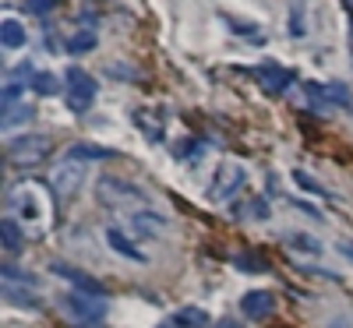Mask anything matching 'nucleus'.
<instances>
[{
  "label": "nucleus",
  "instance_id": "f257e3e1",
  "mask_svg": "<svg viewBox=\"0 0 353 328\" xmlns=\"http://www.w3.org/2000/svg\"><path fill=\"white\" fill-rule=\"evenodd\" d=\"M11 205V219L25 229V236L43 240L53 226V194L39 184V181H21L11 187L8 194Z\"/></svg>",
  "mask_w": 353,
  "mask_h": 328
},
{
  "label": "nucleus",
  "instance_id": "f03ea898",
  "mask_svg": "<svg viewBox=\"0 0 353 328\" xmlns=\"http://www.w3.org/2000/svg\"><path fill=\"white\" fill-rule=\"evenodd\" d=\"M96 198H99V205H106V208H121V212H131V216H138V212H152V198L145 194L141 187L121 181V176H103V181L96 184Z\"/></svg>",
  "mask_w": 353,
  "mask_h": 328
},
{
  "label": "nucleus",
  "instance_id": "7ed1b4c3",
  "mask_svg": "<svg viewBox=\"0 0 353 328\" xmlns=\"http://www.w3.org/2000/svg\"><path fill=\"white\" fill-rule=\"evenodd\" d=\"M50 134H21V138H11L8 141V163L18 166V170H28V166H39L46 156H50Z\"/></svg>",
  "mask_w": 353,
  "mask_h": 328
},
{
  "label": "nucleus",
  "instance_id": "20e7f679",
  "mask_svg": "<svg viewBox=\"0 0 353 328\" xmlns=\"http://www.w3.org/2000/svg\"><path fill=\"white\" fill-rule=\"evenodd\" d=\"M96 92H99V85H96L92 74H85L81 68H71V71H68V92H64V99H68V110H71V113L92 110Z\"/></svg>",
  "mask_w": 353,
  "mask_h": 328
},
{
  "label": "nucleus",
  "instance_id": "39448f33",
  "mask_svg": "<svg viewBox=\"0 0 353 328\" xmlns=\"http://www.w3.org/2000/svg\"><path fill=\"white\" fill-rule=\"evenodd\" d=\"M0 283H4V296H8V300L39 307V296L32 293V289H36V279L28 276V272H21L18 265H11V261H8L4 268H0Z\"/></svg>",
  "mask_w": 353,
  "mask_h": 328
},
{
  "label": "nucleus",
  "instance_id": "423d86ee",
  "mask_svg": "<svg viewBox=\"0 0 353 328\" xmlns=\"http://www.w3.org/2000/svg\"><path fill=\"white\" fill-rule=\"evenodd\" d=\"M50 176H53L50 187H53L57 201H71V198L81 191V184H85V163L64 159V163H57V170H53Z\"/></svg>",
  "mask_w": 353,
  "mask_h": 328
},
{
  "label": "nucleus",
  "instance_id": "0eeeda50",
  "mask_svg": "<svg viewBox=\"0 0 353 328\" xmlns=\"http://www.w3.org/2000/svg\"><path fill=\"white\" fill-rule=\"evenodd\" d=\"M64 307L74 321H103L106 318V296H96V293H81V289H71L64 296Z\"/></svg>",
  "mask_w": 353,
  "mask_h": 328
},
{
  "label": "nucleus",
  "instance_id": "6e6552de",
  "mask_svg": "<svg viewBox=\"0 0 353 328\" xmlns=\"http://www.w3.org/2000/svg\"><path fill=\"white\" fill-rule=\"evenodd\" d=\"M244 184H248L244 166H241V163H223V166L216 170V181H212V187H209V198H212V201H230Z\"/></svg>",
  "mask_w": 353,
  "mask_h": 328
},
{
  "label": "nucleus",
  "instance_id": "1a4fd4ad",
  "mask_svg": "<svg viewBox=\"0 0 353 328\" xmlns=\"http://www.w3.org/2000/svg\"><path fill=\"white\" fill-rule=\"evenodd\" d=\"M254 78L261 81V88H265V92H269V96H283L286 92V88L293 85V71L290 68H283V64H258L254 68Z\"/></svg>",
  "mask_w": 353,
  "mask_h": 328
},
{
  "label": "nucleus",
  "instance_id": "9d476101",
  "mask_svg": "<svg viewBox=\"0 0 353 328\" xmlns=\"http://www.w3.org/2000/svg\"><path fill=\"white\" fill-rule=\"evenodd\" d=\"M50 272H53V276H61V279H68V283H74L81 293H96V296H103V283H99V279H92V276H85L81 268H74V265L53 261V265H50Z\"/></svg>",
  "mask_w": 353,
  "mask_h": 328
},
{
  "label": "nucleus",
  "instance_id": "9b49d317",
  "mask_svg": "<svg viewBox=\"0 0 353 328\" xmlns=\"http://www.w3.org/2000/svg\"><path fill=\"white\" fill-rule=\"evenodd\" d=\"M241 311H244L248 318H254V321L272 318V311H276V296H272V293H265V289H251V293L241 296Z\"/></svg>",
  "mask_w": 353,
  "mask_h": 328
},
{
  "label": "nucleus",
  "instance_id": "f8f14e48",
  "mask_svg": "<svg viewBox=\"0 0 353 328\" xmlns=\"http://www.w3.org/2000/svg\"><path fill=\"white\" fill-rule=\"evenodd\" d=\"M106 244L117 251V254H124V258H131V261H138V265H145V261H149V258H145L131 240H128V233H121V229H117V226H110L106 229Z\"/></svg>",
  "mask_w": 353,
  "mask_h": 328
},
{
  "label": "nucleus",
  "instance_id": "ddd939ff",
  "mask_svg": "<svg viewBox=\"0 0 353 328\" xmlns=\"http://www.w3.org/2000/svg\"><path fill=\"white\" fill-rule=\"evenodd\" d=\"M25 240H28L25 229H21L11 216H8L4 223H0V244H4V251H8V254H18V251L25 247Z\"/></svg>",
  "mask_w": 353,
  "mask_h": 328
},
{
  "label": "nucleus",
  "instance_id": "4468645a",
  "mask_svg": "<svg viewBox=\"0 0 353 328\" xmlns=\"http://www.w3.org/2000/svg\"><path fill=\"white\" fill-rule=\"evenodd\" d=\"M159 116H163V110H138L134 113V124H138V131H145V134H149V141H163V121H159Z\"/></svg>",
  "mask_w": 353,
  "mask_h": 328
},
{
  "label": "nucleus",
  "instance_id": "2eb2a0df",
  "mask_svg": "<svg viewBox=\"0 0 353 328\" xmlns=\"http://www.w3.org/2000/svg\"><path fill=\"white\" fill-rule=\"evenodd\" d=\"M117 152L113 148H103V145H92V141H78V145H71V152H68V159H78V163H88V159H113Z\"/></svg>",
  "mask_w": 353,
  "mask_h": 328
},
{
  "label": "nucleus",
  "instance_id": "dca6fc26",
  "mask_svg": "<svg viewBox=\"0 0 353 328\" xmlns=\"http://www.w3.org/2000/svg\"><path fill=\"white\" fill-rule=\"evenodd\" d=\"M173 325L176 328H209V314L201 307H181L173 314Z\"/></svg>",
  "mask_w": 353,
  "mask_h": 328
},
{
  "label": "nucleus",
  "instance_id": "f3484780",
  "mask_svg": "<svg viewBox=\"0 0 353 328\" xmlns=\"http://www.w3.org/2000/svg\"><path fill=\"white\" fill-rule=\"evenodd\" d=\"M0 43H4L8 50H18V46L25 43L21 21H14V18H4V21H0Z\"/></svg>",
  "mask_w": 353,
  "mask_h": 328
},
{
  "label": "nucleus",
  "instance_id": "a211bd4d",
  "mask_svg": "<svg viewBox=\"0 0 353 328\" xmlns=\"http://www.w3.org/2000/svg\"><path fill=\"white\" fill-rule=\"evenodd\" d=\"M131 226H134L138 233H145V236H163V229H166V223H163L159 216H152V212L131 216Z\"/></svg>",
  "mask_w": 353,
  "mask_h": 328
},
{
  "label": "nucleus",
  "instance_id": "6ab92c4d",
  "mask_svg": "<svg viewBox=\"0 0 353 328\" xmlns=\"http://www.w3.org/2000/svg\"><path fill=\"white\" fill-rule=\"evenodd\" d=\"M28 81H32V88L39 96H57L61 92V81H57V74H50V71H36Z\"/></svg>",
  "mask_w": 353,
  "mask_h": 328
},
{
  "label": "nucleus",
  "instance_id": "aec40b11",
  "mask_svg": "<svg viewBox=\"0 0 353 328\" xmlns=\"http://www.w3.org/2000/svg\"><path fill=\"white\" fill-rule=\"evenodd\" d=\"M68 50H71L74 57H81V53H88V50H96V32H74V36L68 39Z\"/></svg>",
  "mask_w": 353,
  "mask_h": 328
},
{
  "label": "nucleus",
  "instance_id": "412c9836",
  "mask_svg": "<svg viewBox=\"0 0 353 328\" xmlns=\"http://www.w3.org/2000/svg\"><path fill=\"white\" fill-rule=\"evenodd\" d=\"M237 268H244V272H269V261H265L261 254L244 251V254H237Z\"/></svg>",
  "mask_w": 353,
  "mask_h": 328
},
{
  "label": "nucleus",
  "instance_id": "4be33fe9",
  "mask_svg": "<svg viewBox=\"0 0 353 328\" xmlns=\"http://www.w3.org/2000/svg\"><path fill=\"white\" fill-rule=\"evenodd\" d=\"M28 116H32V110H28V106H11V110H4V116H0V127H4V131H11L14 124L28 121Z\"/></svg>",
  "mask_w": 353,
  "mask_h": 328
},
{
  "label": "nucleus",
  "instance_id": "5701e85b",
  "mask_svg": "<svg viewBox=\"0 0 353 328\" xmlns=\"http://www.w3.org/2000/svg\"><path fill=\"white\" fill-rule=\"evenodd\" d=\"M241 216H248V219H269V205H265V198H254V201H248V208H241Z\"/></svg>",
  "mask_w": 353,
  "mask_h": 328
},
{
  "label": "nucleus",
  "instance_id": "b1692460",
  "mask_svg": "<svg viewBox=\"0 0 353 328\" xmlns=\"http://www.w3.org/2000/svg\"><path fill=\"white\" fill-rule=\"evenodd\" d=\"M286 240H290L293 247H304V251H311V254H318V251H321V244L314 240V236H301V233H290Z\"/></svg>",
  "mask_w": 353,
  "mask_h": 328
},
{
  "label": "nucleus",
  "instance_id": "393cba45",
  "mask_svg": "<svg viewBox=\"0 0 353 328\" xmlns=\"http://www.w3.org/2000/svg\"><path fill=\"white\" fill-rule=\"evenodd\" d=\"M293 181H297L301 187H307V191H314V194H325V191H321V187H318V184L311 181V176H307L304 170H293Z\"/></svg>",
  "mask_w": 353,
  "mask_h": 328
},
{
  "label": "nucleus",
  "instance_id": "a878e982",
  "mask_svg": "<svg viewBox=\"0 0 353 328\" xmlns=\"http://www.w3.org/2000/svg\"><path fill=\"white\" fill-rule=\"evenodd\" d=\"M18 96H21V85H8V88H4V99H0V106L11 110V106L18 103Z\"/></svg>",
  "mask_w": 353,
  "mask_h": 328
},
{
  "label": "nucleus",
  "instance_id": "bb28decb",
  "mask_svg": "<svg viewBox=\"0 0 353 328\" xmlns=\"http://www.w3.org/2000/svg\"><path fill=\"white\" fill-rule=\"evenodd\" d=\"M53 8V0H28V11H32V14H46Z\"/></svg>",
  "mask_w": 353,
  "mask_h": 328
},
{
  "label": "nucleus",
  "instance_id": "cd10ccee",
  "mask_svg": "<svg viewBox=\"0 0 353 328\" xmlns=\"http://www.w3.org/2000/svg\"><path fill=\"white\" fill-rule=\"evenodd\" d=\"M212 328H244V325H241L237 318H223V321H216Z\"/></svg>",
  "mask_w": 353,
  "mask_h": 328
},
{
  "label": "nucleus",
  "instance_id": "c85d7f7f",
  "mask_svg": "<svg viewBox=\"0 0 353 328\" xmlns=\"http://www.w3.org/2000/svg\"><path fill=\"white\" fill-rule=\"evenodd\" d=\"M339 251H343V254H350V258H353V244H350V240H339Z\"/></svg>",
  "mask_w": 353,
  "mask_h": 328
},
{
  "label": "nucleus",
  "instance_id": "c756f323",
  "mask_svg": "<svg viewBox=\"0 0 353 328\" xmlns=\"http://www.w3.org/2000/svg\"><path fill=\"white\" fill-rule=\"evenodd\" d=\"M159 328H176V325H159Z\"/></svg>",
  "mask_w": 353,
  "mask_h": 328
},
{
  "label": "nucleus",
  "instance_id": "7c9ffc66",
  "mask_svg": "<svg viewBox=\"0 0 353 328\" xmlns=\"http://www.w3.org/2000/svg\"><path fill=\"white\" fill-rule=\"evenodd\" d=\"M350 4H353V0H350Z\"/></svg>",
  "mask_w": 353,
  "mask_h": 328
}]
</instances>
